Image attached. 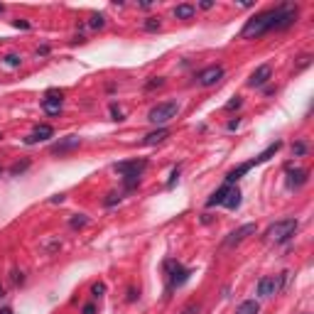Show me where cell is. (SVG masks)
I'll return each mask as SVG.
<instances>
[{
	"mask_svg": "<svg viewBox=\"0 0 314 314\" xmlns=\"http://www.w3.org/2000/svg\"><path fill=\"white\" fill-rule=\"evenodd\" d=\"M275 15H278V5L258 13L255 17H251V20L243 25V30H241V39H255V37H263L265 32H272V27H275Z\"/></svg>",
	"mask_w": 314,
	"mask_h": 314,
	"instance_id": "6da1fadb",
	"label": "cell"
},
{
	"mask_svg": "<svg viewBox=\"0 0 314 314\" xmlns=\"http://www.w3.org/2000/svg\"><path fill=\"white\" fill-rule=\"evenodd\" d=\"M113 170L123 177V184H126V191H133L138 184H140V177L142 172L147 170V160L140 157V160H126V162H115Z\"/></svg>",
	"mask_w": 314,
	"mask_h": 314,
	"instance_id": "7a4b0ae2",
	"label": "cell"
},
{
	"mask_svg": "<svg viewBox=\"0 0 314 314\" xmlns=\"http://www.w3.org/2000/svg\"><path fill=\"white\" fill-rule=\"evenodd\" d=\"M177 113H179V103L177 101H165V103H157V106L150 108L147 121L152 126H157V128H165L172 118H177Z\"/></svg>",
	"mask_w": 314,
	"mask_h": 314,
	"instance_id": "3957f363",
	"label": "cell"
},
{
	"mask_svg": "<svg viewBox=\"0 0 314 314\" xmlns=\"http://www.w3.org/2000/svg\"><path fill=\"white\" fill-rule=\"evenodd\" d=\"M297 226H299V221L297 219H280V221H275V223H270V228H267V238L272 241V243H287L292 236H295V231H297Z\"/></svg>",
	"mask_w": 314,
	"mask_h": 314,
	"instance_id": "277c9868",
	"label": "cell"
},
{
	"mask_svg": "<svg viewBox=\"0 0 314 314\" xmlns=\"http://www.w3.org/2000/svg\"><path fill=\"white\" fill-rule=\"evenodd\" d=\"M165 275H167V292H172V290L182 287V285L191 278V270L184 267V265L177 263V260H167V263H165Z\"/></svg>",
	"mask_w": 314,
	"mask_h": 314,
	"instance_id": "5b68a950",
	"label": "cell"
},
{
	"mask_svg": "<svg viewBox=\"0 0 314 314\" xmlns=\"http://www.w3.org/2000/svg\"><path fill=\"white\" fill-rule=\"evenodd\" d=\"M285 280H287V272L278 275V278H272V275H265V278L258 280V295H260V297H272V295H278L280 287L285 285Z\"/></svg>",
	"mask_w": 314,
	"mask_h": 314,
	"instance_id": "8992f818",
	"label": "cell"
},
{
	"mask_svg": "<svg viewBox=\"0 0 314 314\" xmlns=\"http://www.w3.org/2000/svg\"><path fill=\"white\" fill-rule=\"evenodd\" d=\"M223 74H226V69L221 66V64H211V66H206V69H202L199 74H196V78L194 81L199 84V86H214V84H219L221 78H223Z\"/></svg>",
	"mask_w": 314,
	"mask_h": 314,
	"instance_id": "52a82bcc",
	"label": "cell"
},
{
	"mask_svg": "<svg viewBox=\"0 0 314 314\" xmlns=\"http://www.w3.org/2000/svg\"><path fill=\"white\" fill-rule=\"evenodd\" d=\"M64 108V94L57 91V89H49L42 98V110L47 115H59V110Z\"/></svg>",
	"mask_w": 314,
	"mask_h": 314,
	"instance_id": "ba28073f",
	"label": "cell"
},
{
	"mask_svg": "<svg viewBox=\"0 0 314 314\" xmlns=\"http://www.w3.org/2000/svg\"><path fill=\"white\" fill-rule=\"evenodd\" d=\"M255 231H258V226H255V223H243L241 228H236L233 233H228V238L223 241V246H226V248L238 246V243H243V241L248 238V236H253Z\"/></svg>",
	"mask_w": 314,
	"mask_h": 314,
	"instance_id": "9c48e42d",
	"label": "cell"
},
{
	"mask_svg": "<svg viewBox=\"0 0 314 314\" xmlns=\"http://www.w3.org/2000/svg\"><path fill=\"white\" fill-rule=\"evenodd\" d=\"M78 145H81V138H78V135H66V138L52 142V145H49V152H52V155H66V152L76 150Z\"/></svg>",
	"mask_w": 314,
	"mask_h": 314,
	"instance_id": "30bf717a",
	"label": "cell"
},
{
	"mask_svg": "<svg viewBox=\"0 0 314 314\" xmlns=\"http://www.w3.org/2000/svg\"><path fill=\"white\" fill-rule=\"evenodd\" d=\"M49 138H54V128L47 126V123H42V126H37V128L25 138V145H37V142H45V140H49Z\"/></svg>",
	"mask_w": 314,
	"mask_h": 314,
	"instance_id": "8fae6325",
	"label": "cell"
},
{
	"mask_svg": "<svg viewBox=\"0 0 314 314\" xmlns=\"http://www.w3.org/2000/svg\"><path fill=\"white\" fill-rule=\"evenodd\" d=\"M270 76H272V69H270L267 64H263V66H258V69L251 74L248 86H251V89H260V86H265V84L270 81Z\"/></svg>",
	"mask_w": 314,
	"mask_h": 314,
	"instance_id": "7c38bea8",
	"label": "cell"
},
{
	"mask_svg": "<svg viewBox=\"0 0 314 314\" xmlns=\"http://www.w3.org/2000/svg\"><path fill=\"white\" fill-rule=\"evenodd\" d=\"M307 179H309V172H307V170H302V167H297V170L290 167V170H287V187H290V189L304 187Z\"/></svg>",
	"mask_w": 314,
	"mask_h": 314,
	"instance_id": "4fadbf2b",
	"label": "cell"
},
{
	"mask_svg": "<svg viewBox=\"0 0 314 314\" xmlns=\"http://www.w3.org/2000/svg\"><path fill=\"white\" fill-rule=\"evenodd\" d=\"M280 147H283V140H275V142H270V145H267V147H265V150H263V152H260L258 157H253V160H251V167H258V165L267 162L270 157H272L275 152H278Z\"/></svg>",
	"mask_w": 314,
	"mask_h": 314,
	"instance_id": "5bb4252c",
	"label": "cell"
},
{
	"mask_svg": "<svg viewBox=\"0 0 314 314\" xmlns=\"http://www.w3.org/2000/svg\"><path fill=\"white\" fill-rule=\"evenodd\" d=\"M231 187H233V184H226V182H223V184H221L211 196H209V199H206V206H209V209H214V206H223V202H226V196H228Z\"/></svg>",
	"mask_w": 314,
	"mask_h": 314,
	"instance_id": "9a60e30c",
	"label": "cell"
},
{
	"mask_svg": "<svg viewBox=\"0 0 314 314\" xmlns=\"http://www.w3.org/2000/svg\"><path fill=\"white\" fill-rule=\"evenodd\" d=\"M241 202H243V194H241V189H238V187H231V191H228V196H226L223 206H226V209H231V211H236V209H241Z\"/></svg>",
	"mask_w": 314,
	"mask_h": 314,
	"instance_id": "2e32d148",
	"label": "cell"
},
{
	"mask_svg": "<svg viewBox=\"0 0 314 314\" xmlns=\"http://www.w3.org/2000/svg\"><path fill=\"white\" fill-rule=\"evenodd\" d=\"M167 135H170V128H167V126H165V128H157V130H152V133H147V135L142 138V145H157V142H162Z\"/></svg>",
	"mask_w": 314,
	"mask_h": 314,
	"instance_id": "e0dca14e",
	"label": "cell"
},
{
	"mask_svg": "<svg viewBox=\"0 0 314 314\" xmlns=\"http://www.w3.org/2000/svg\"><path fill=\"white\" fill-rule=\"evenodd\" d=\"M194 15H196V5H191V3H182V5L174 8V17L177 20H191Z\"/></svg>",
	"mask_w": 314,
	"mask_h": 314,
	"instance_id": "ac0fdd59",
	"label": "cell"
},
{
	"mask_svg": "<svg viewBox=\"0 0 314 314\" xmlns=\"http://www.w3.org/2000/svg\"><path fill=\"white\" fill-rule=\"evenodd\" d=\"M260 312V304L255 299H246L238 304V309H236V314H258Z\"/></svg>",
	"mask_w": 314,
	"mask_h": 314,
	"instance_id": "d6986e66",
	"label": "cell"
},
{
	"mask_svg": "<svg viewBox=\"0 0 314 314\" xmlns=\"http://www.w3.org/2000/svg\"><path fill=\"white\" fill-rule=\"evenodd\" d=\"M86 223H89V216H86V214H74V216L69 219V226H71V228H84Z\"/></svg>",
	"mask_w": 314,
	"mask_h": 314,
	"instance_id": "ffe728a7",
	"label": "cell"
},
{
	"mask_svg": "<svg viewBox=\"0 0 314 314\" xmlns=\"http://www.w3.org/2000/svg\"><path fill=\"white\" fill-rule=\"evenodd\" d=\"M89 27H91V30H103V27H106V15H101V13L91 15V20H89Z\"/></svg>",
	"mask_w": 314,
	"mask_h": 314,
	"instance_id": "44dd1931",
	"label": "cell"
},
{
	"mask_svg": "<svg viewBox=\"0 0 314 314\" xmlns=\"http://www.w3.org/2000/svg\"><path fill=\"white\" fill-rule=\"evenodd\" d=\"M142 27L147 30V32H157L162 27V22H160V17H147L145 22H142Z\"/></svg>",
	"mask_w": 314,
	"mask_h": 314,
	"instance_id": "7402d4cb",
	"label": "cell"
},
{
	"mask_svg": "<svg viewBox=\"0 0 314 314\" xmlns=\"http://www.w3.org/2000/svg\"><path fill=\"white\" fill-rule=\"evenodd\" d=\"M3 62H5V66L17 69V66L22 64V57H20V54H5V57H3Z\"/></svg>",
	"mask_w": 314,
	"mask_h": 314,
	"instance_id": "603a6c76",
	"label": "cell"
},
{
	"mask_svg": "<svg viewBox=\"0 0 314 314\" xmlns=\"http://www.w3.org/2000/svg\"><path fill=\"white\" fill-rule=\"evenodd\" d=\"M307 150H309V147H307V142H304V140H297V142L292 145V155H295V157H304V155H307Z\"/></svg>",
	"mask_w": 314,
	"mask_h": 314,
	"instance_id": "cb8c5ba5",
	"label": "cell"
},
{
	"mask_svg": "<svg viewBox=\"0 0 314 314\" xmlns=\"http://www.w3.org/2000/svg\"><path fill=\"white\" fill-rule=\"evenodd\" d=\"M27 167H30V160H22V162H15V165L10 167V174H13V177H17V174H22V172H25Z\"/></svg>",
	"mask_w": 314,
	"mask_h": 314,
	"instance_id": "d4e9b609",
	"label": "cell"
},
{
	"mask_svg": "<svg viewBox=\"0 0 314 314\" xmlns=\"http://www.w3.org/2000/svg\"><path fill=\"white\" fill-rule=\"evenodd\" d=\"M199 312H202V304H199V302H189L179 314H199Z\"/></svg>",
	"mask_w": 314,
	"mask_h": 314,
	"instance_id": "484cf974",
	"label": "cell"
},
{
	"mask_svg": "<svg viewBox=\"0 0 314 314\" xmlns=\"http://www.w3.org/2000/svg\"><path fill=\"white\" fill-rule=\"evenodd\" d=\"M91 295L94 297H103L106 295V283H94L91 285Z\"/></svg>",
	"mask_w": 314,
	"mask_h": 314,
	"instance_id": "4316f807",
	"label": "cell"
},
{
	"mask_svg": "<svg viewBox=\"0 0 314 314\" xmlns=\"http://www.w3.org/2000/svg\"><path fill=\"white\" fill-rule=\"evenodd\" d=\"M110 115H113V121H118V123H121V121H126V115H123V110L118 108L115 103L110 106Z\"/></svg>",
	"mask_w": 314,
	"mask_h": 314,
	"instance_id": "83f0119b",
	"label": "cell"
},
{
	"mask_svg": "<svg viewBox=\"0 0 314 314\" xmlns=\"http://www.w3.org/2000/svg\"><path fill=\"white\" fill-rule=\"evenodd\" d=\"M243 106V98L241 96H233V101L226 103V110H236V108H241Z\"/></svg>",
	"mask_w": 314,
	"mask_h": 314,
	"instance_id": "f1b7e54d",
	"label": "cell"
},
{
	"mask_svg": "<svg viewBox=\"0 0 314 314\" xmlns=\"http://www.w3.org/2000/svg\"><path fill=\"white\" fill-rule=\"evenodd\" d=\"M177 179H179V167H174V170H172V177H170V182H167V187L172 189V187L177 184Z\"/></svg>",
	"mask_w": 314,
	"mask_h": 314,
	"instance_id": "f546056e",
	"label": "cell"
},
{
	"mask_svg": "<svg viewBox=\"0 0 314 314\" xmlns=\"http://www.w3.org/2000/svg\"><path fill=\"white\" fill-rule=\"evenodd\" d=\"M81 314H96V304H94V302L84 304V307H81Z\"/></svg>",
	"mask_w": 314,
	"mask_h": 314,
	"instance_id": "4dcf8cb0",
	"label": "cell"
},
{
	"mask_svg": "<svg viewBox=\"0 0 314 314\" xmlns=\"http://www.w3.org/2000/svg\"><path fill=\"white\" fill-rule=\"evenodd\" d=\"M13 25H15V27H17V30H30V27H32V25H30V22H27V20H15V22H13Z\"/></svg>",
	"mask_w": 314,
	"mask_h": 314,
	"instance_id": "1f68e13d",
	"label": "cell"
},
{
	"mask_svg": "<svg viewBox=\"0 0 314 314\" xmlns=\"http://www.w3.org/2000/svg\"><path fill=\"white\" fill-rule=\"evenodd\" d=\"M118 199H121V196H118V194H108V199H106V206H113Z\"/></svg>",
	"mask_w": 314,
	"mask_h": 314,
	"instance_id": "d6a6232c",
	"label": "cell"
},
{
	"mask_svg": "<svg viewBox=\"0 0 314 314\" xmlns=\"http://www.w3.org/2000/svg\"><path fill=\"white\" fill-rule=\"evenodd\" d=\"M162 84H165V78H155V81H150V84H147V91H150V89H155V86H162Z\"/></svg>",
	"mask_w": 314,
	"mask_h": 314,
	"instance_id": "836d02e7",
	"label": "cell"
},
{
	"mask_svg": "<svg viewBox=\"0 0 314 314\" xmlns=\"http://www.w3.org/2000/svg\"><path fill=\"white\" fill-rule=\"evenodd\" d=\"M199 8H202V10H211L214 3H211V0H204V3H199Z\"/></svg>",
	"mask_w": 314,
	"mask_h": 314,
	"instance_id": "e575fe53",
	"label": "cell"
},
{
	"mask_svg": "<svg viewBox=\"0 0 314 314\" xmlns=\"http://www.w3.org/2000/svg\"><path fill=\"white\" fill-rule=\"evenodd\" d=\"M238 126H241V118H236V121H231V123H228V130H236Z\"/></svg>",
	"mask_w": 314,
	"mask_h": 314,
	"instance_id": "d590c367",
	"label": "cell"
},
{
	"mask_svg": "<svg viewBox=\"0 0 314 314\" xmlns=\"http://www.w3.org/2000/svg\"><path fill=\"white\" fill-rule=\"evenodd\" d=\"M45 54H49V47H47V45L37 49V57H45Z\"/></svg>",
	"mask_w": 314,
	"mask_h": 314,
	"instance_id": "8d00e7d4",
	"label": "cell"
},
{
	"mask_svg": "<svg viewBox=\"0 0 314 314\" xmlns=\"http://www.w3.org/2000/svg\"><path fill=\"white\" fill-rule=\"evenodd\" d=\"M135 297H138V295H135V290L130 287V290H128V299H130V302H135Z\"/></svg>",
	"mask_w": 314,
	"mask_h": 314,
	"instance_id": "74e56055",
	"label": "cell"
},
{
	"mask_svg": "<svg viewBox=\"0 0 314 314\" xmlns=\"http://www.w3.org/2000/svg\"><path fill=\"white\" fill-rule=\"evenodd\" d=\"M64 202V194H59V196H54V199H52V204H62Z\"/></svg>",
	"mask_w": 314,
	"mask_h": 314,
	"instance_id": "f35d334b",
	"label": "cell"
},
{
	"mask_svg": "<svg viewBox=\"0 0 314 314\" xmlns=\"http://www.w3.org/2000/svg\"><path fill=\"white\" fill-rule=\"evenodd\" d=\"M0 314H13V309H10V307H3V309H0Z\"/></svg>",
	"mask_w": 314,
	"mask_h": 314,
	"instance_id": "ab89813d",
	"label": "cell"
},
{
	"mask_svg": "<svg viewBox=\"0 0 314 314\" xmlns=\"http://www.w3.org/2000/svg\"><path fill=\"white\" fill-rule=\"evenodd\" d=\"M3 13H5V5H3V3H0V15H3Z\"/></svg>",
	"mask_w": 314,
	"mask_h": 314,
	"instance_id": "60d3db41",
	"label": "cell"
},
{
	"mask_svg": "<svg viewBox=\"0 0 314 314\" xmlns=\"http://www.w3.org/2000/svg\"><path fill=\"white\" fill-rule=\"evenodd\" d=\"M3 295H5V290H3V287H0V297H3Z\"/></svg>",
	"mask_w": 314,
	"mask_h": 314,
	"instance_id": "b9f144b4",
	"label": "cell"
},
{
	"mask_svg": "<svg viewBox=\"0 0 314 314\" xmlns=\"http://www.w3.org/2000/svg\"><path fill=\"white\" fill-rule=\"evenodd\" d=\"M0 140H3V135H0Z\"/></svg>",
	"mask_w": 314,
	"mask_h": 314,
	"instance_id": "7bdbcfd3",
	"label": "cell"
},
{
	"mask_svg": "<svg viewBox=\"0 0 314 314\" xmlns=\"http://www.w3.org/2000/svg\"><path fill=\"white\" fill-rule=\"evenodd\" d=\"M304 314H307V312H304Z\"/></svg>",
	"mask_w": 314,
	"mask_h": 314,
	"instance_id": "ee69618b",
	"label": "cell"
}]
</instances>
